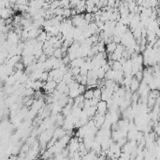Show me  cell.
Returning <instances> with one entry per match:
<instances>
[{"label": "cell", "instance_id": "obj_9", "mask_svg": "<svg viewBox=\"0 0 160 160\" xmlns=\"http://www.w3.org/2000/svg\"><path fill=\"white\" fill-rule=\"evenodd\" d=\"M63 160H71V159H69V157H65V158H63Z\"/></svg>", "mask_w": 160, "mask_h": 160}, {"label": "cell", "instance_id": "obj_3", "mask_svg": "<svg viewBox=\"0 0 160 160\" xmlns=\"http://www.w3.org/2000/svg\"><path fill=\"white\" fill-rule=\"evenodd\" d=\"M117 45L116 43H114V42H112V43L109 44H107L106 45V51L109 53H113L115 52V50L117 48Z\"/></svg>", "mask_w": 160, "mask_h": 160}, {"label": "cell", "instance_id": "obj_8", "mask_svg": "<svg viewBox=\"0 0 160 160\" xmlns=\"http://www.w3.org/2000/svg\"><path fill=\"white\" fill-rule=\"evenodd\" d=\"M78 91L80 93V95L83 94V93L86 92V88H85V85H82V84H80V86L78 88Z\"/></svg>", "mask_w": 160, "mask_h": 160}, {"label": "cell", "instance_id": "obj_6", "mask_svg": "<svg viewBox=\"0 0 160 160\" xmlns=\"http://www.w3.org/2000/svg\"><path fill=\"white\" fill-rule=\"evenodd\" d=\"M48 78H49V72L45 71L41 75H40V78H39V81L40 82H45V81H48Z\"/></svg>", "mask_w": 160, "mask_h": 160}, {"label": "cell", "instance_id": "obj_2", "mask_svg": "<svg viewBox=\"0 0 160 160\" xmlns=\"http://www.w3.org/2000/svg\"><path fill=\"white\" fill-rule=\"evenodd\" d=\"M140 86H141L140 82H139L136 78H133L131 84H130V86H129V89L131 90L132 92H134V91H137L139 88H140Z\"/></svg>", "mask_w": 160, "mask_h": 160}, {"label": "cell", "instance_id": "obj_7", "mask_svg": "<svg viewBox=\"0 0 160 160\" xmlns=\"http://www.w3.org/2000/svg\"><path fill=\"white\" fill-rule=\"evenodd\" d=\"M63 16H64V17H69V16H71V8H64Z\"/></svg>", "mask_w": 160, "mask_h": 160}, {"label": "cell", "instance_id": "obj_5", "mask_svg": "<svg viewBox=\"0 0 160 160\" xmlns=\"http://www.w3.org/2000/svg\"><path fill=\"white\" fill-rule=\"evenodd\" d=\"M101 96H102V90L99 89V88H96V89H94V98H95L101 99Z\"/></svg>", "mask_w": 160, "mask_h": 160}, {"label": "cell", "instance_id": "obj_4", "mask_svg": "<svg viewBox=\"0 0 160 160\" xmlns=\"http://www.w3.org/2000/svg\"><path fill=\"white\" fill-rule=\"evenodd\" d=\"M84 98L88 99V100H91L94 98V89H88L86 90V92L84 93Z\"/></svg>", "mask_w": 160, "mask_h": 160}, {"label": "cell", "instance_id": "obj_1", "mask_svg": "<svg viewBox=\"0 0 160 160\" xmlns=\"http://www.w3.org/2000/svg\"><path fill=\"white\" fill-rule=\"evenodd\" d=\"M96 108H98V113H99V114H101V115H105V112H106L107 108H108L107 102L100 100L98 104V106H96Z\"/></svg>", "mask_w": 160, "mask_h": 160}]
</instances>
